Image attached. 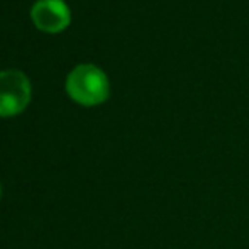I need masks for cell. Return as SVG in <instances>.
<instances>
[{"instance_id":"cell-4","label":"cell","mask_w":249,"mask_h":249,"mask_svg":"<svg viewBox=\"0 0 249 249\" xmlns=\"http://www.w3.org/2000/svg\"><path fill=\"white\" fill-rule=\"evenodd\" d=\"M0 197H2V187H0Z\"/></svg>"},{"instance_id":"cell-2","label":"cell","mask_w":249,"mask_h":249,"mask_svg":"<svg viewBox=\"0 0 249 249\" xmlns=\"http://www.w3.org/2000/svg\"><path fill=\"white\" fill-rule=\"evenodd\" d=\"M31 100L29 78L19 70L0 71V115L10 117L27 107Z\"/></svg>"},{"instance_id":"cell-3","label":"cell","mask_w":249,"mask_h":249,"mask_svg":"<svg viewBox=\"0 0 249 249\" xmlns=\"http://www.w3.org/2000/svg\"><path fill=\"white\" fill-rule=\"evenodd\" d=\"M31 16L39 29L50 33L65 29L70 24V9L63 0H37Z\"/></svg>"},{"instance_id":"cell-1","label":"cell","mask_w":249,"mask_h":249,"mask_svg":"<svg viewBox=\"0 0 249 249\" xmlns=\"http://www.w3.org/2000/svg\"><path fill=\"white\" fill-rule=\"evenodd\" d=\"M66 92L82 105H97L107 100V75L95 65H78L66 78Z\"/></svg>"}]
</instances>
